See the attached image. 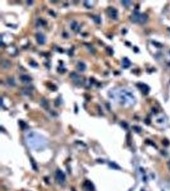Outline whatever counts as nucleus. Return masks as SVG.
<instances>
[{"mask_svg": "<svg viewBox=\"0 0 170 191\" xmlns=\"http://www.w3.org/2000/svg\"><path fill=\"white\" fill-rule=\"evenodd\" d=\"M133 129H135V131H136V132H140L141 131V129L140 128V127H137V126H135V127H133Z\"/></svg>", "mask_w": 170, "mask_h": 191, "instance_id": "19", "label": "nucleus"}, {"mask_svg": "<svg viewBox=\"0 0 170 191\" xmlns=\"http://www.w3.org/2000/svg\"><path fill=\"white\" fill-rule=\"evenodd\" d=\"M41 106H42L45 109L47 110L48 108V101L47 100H45V99L41 100Z\"/></svg>", "mask_w": 170, "mask_h": 191, "instance_id": "13", "label": "nucleus"}, {"mask_svg": "<svg viewBox=\"0 0 170 191\" xmlns=\"http://www.w3.org/2000/svg\"><path fill=\"white\" fill-rule=\"evenodd\" d=\"M20 79H21V80L24 83H29V82H30L31 81V78L27 75H22L20 77Z\"/></svg>", "mask_w": 170, "mask_h": 191, "instance_id": "12", "label": "nucleus"}, {"mask_svg": "<svg viewBox=\"0 0 170 191\" xmlns=\"http://www.w3.org/2000/svg\"><path fill=\"white\" fill-rule=\"evenodd\" d=\"M36 39L40 45H43L46 40L45 36L41 33H38L37 34H36Z\"/></svg>", "mask_w": 170, "mask_h": 191, "instance_id": "7", "label": "nucleus"}, {"mask_svg": "<svg viewBox=\"0 0 170 191\" xmlns=\"http://www.w3.org/2000/svg\"><path fill=\"white\" fill-rule=\"evenodd\" d=\"M70 77L71 78V79L74 81L75 83H78L80 82V77L78 76L76 73H72L70 74Z\"/></svg>", "mask_w": 170, "mask_h": 191, "instance_id": "11", "label": "nucleus"}, {"mask_svg": "<svg viewBox=\"0 0 170 191\" xmlns=\"http://www.w3.org/2000/svg\"><path fill=\"white\" fill-rule=\"evenodd\" d=\"M137 86L143 94L147 95L150 92V87H149V86H147V84L140 83V84H137Z\"/></svg>", "mask_w": 170, "mask_h": 191, "instance_id": "6", "label": "nucleus"}, {"mask_svg": "<svg viewBox=\"0 0 170 191\" xmlns=\"http://www.w3.org/2000/svg\"><path fill=\"white\" fill-rule=\"evenodd\" d=\"M71 28L73 30L75 31H77L76 30V29H79V27L78 26L77 22H73L71 24Z\"/></svg>", "mask_w": 170, "mask_h": 191, "instance_id": "14", "label": "nucleus"}, {"mask_svg": "<svg viewBox=\"0 0 170 191\" xmlns=\"http://www.w3.org/2000/svg\"><path fill=\"white\" fill-rule=\"evenodd\" d=\"M55 178L59 184H64L66 180V176L63 172L60 170H57L55 172Z\"/></svg>", "mask_w": 170, "mask_h": 191, "instance_id": "4", "label": "nucleus"}, {"mask_svg": "<svg viewBox=\"0 0 170 191\" xmlns=\"http://www.w3.org/2000/svg\"><path fill=\"white\" fill-rule=\"evenodd\" d=\"M8 83L10 84V85H11V86H15V85H16V84L15 83L14 80V79H9Z\"/></svg>", "mask_w": 170, "mask_h": 191, "instance_id": "18", "label": "nucleus"}, {"mask_svg": "<svg viewBox=\"0 0 170 191\" xmlns=\"http://www.w3.org/2000/svg\"><path fill=\"white\" fill-rule=\"evenodd\" d=\"M149 17L146 13L134 12L130 16V20L134 23L143 24L147 21Z\"/></svg>", "mask_w": 170, "mask_h": 191, "instance_id": "3", "label": "nucleus"}, {"mask_svg": "<svg viewBox=\"0 0 170 191\" xmlns=\"http://www.w3.org/2000/svg\"><path fill=\"white\" fill-rule=\"evenodd\" d=\"M122 3L123 5H124L126 7H129L130 5L131 4V1H122Z\"/></svg>", "mask_w": 170, "mask_h": 191, "instance_id": "15", "label": "nucleus"}, {"mask_svg": "<svg viewBox=\"0 0 170 191\" xmlns=\"http://www.w3.org/2000/svg\"><path fill=\"white\" fill-rule=\"evenodd\" d=\"M3 106V99H1V106Z\"/></svg>", "mask_w": 170, "mask_h": 191, "instance_id": "20", "label": "nucleus"}, {"mask_svg": "<svg viewBox=\"0 0 170 191\" xmlns=\"http://www.w3.org/2000/svg\"><path fill=\"white\" fill-rule=\"evenodd\" d=\"M107 14L112 19L115 20L118 18V11L114 7H108L107 9Z\"/></svg>", "mask_w": 170, "mask_h": 191, "instance_id": "5", "label": "nucleus"}, {"mask_svg": "<svg viewBox=\"0 0 170 191\" xmlns=\"http://www.w3.org/2000/svg\"><path fill=\"white\" fill-rule=\"evenodd\" d=\"M131 61L129 59H128V57H124V59H122V66L124 68H129L131 66Z\"/></svg>", "mask_w": 170, "mask_h": 191, "instance_id": "8", "label": "nucleus"}, {"mask_svg": "<svg viewBox=\"0 0 170 191\" xmlns=\"http://www.w3.org/2000/svg\"><path fill=\"white\" fill-rule=\"evenodd\" d=\"M108 94L111 98L113 99L122 105H133L136 102L133 93L126 89H112L109 91Z\"/></svg>", "mask_w": 170, "mask_h": 191, "instance_id": "1", "label": "nucleus"}, {"mask_svg": "<svg viewBox=\"0 0 170 191\" xmlns=\"http://www.w3.org/2000/svg\"><path fill=\"white\" fill-rule=\"evenodd\" d=\"M83 186H84V187L86 189V190L88 191H93L94 190V186H93L92 183L89 180H87L85 182V184H84Z\"/></svg>", "mask_w": 170, "mask_h": 191, "instance_id": "9", "label": "nucleus"}, {"mask_svg": "<svg viewBox=\"0 0 170 191\" xmlns=\"http://www.w3.org/2000/svg\"><path fill=\"white\" fill-rule=\"evenodd\" d=\"M76 67L78 68V70L80 71V72H84L86 70V65L83 62H78Z\"/></svg>", "mask_w": 170, "mask_h": 191, "instance_id": "10", "label": "nucleus"}, {"mask_svg": "<svg viewBox=\"0 0 170 191\" xmlns=\"http://www.w3.org/2000/svg\"><path fill=\"white\" fill-rule=\"evenodd\" d=\"M93 19H94V22H95L96 24H100V22H101V19H100V17H99V16L94 17V18H93Z\"/></svg>", "mask_w": 170, "mask_h": 191, "instance_id": "16", "label": "nucleus"}, {"mask_svg": "<svg viewBox=\"0 0 170 191\" xmlns=\"http://www.w3.org/2000/svg\"><path fill=\"white\" fill-rule=\"evenodd\" d=\"M169 168H170V163H169Z\"/></svg>", "mask_w": 170, "mask_h": 191, "instance_id": "21", "label": "nucleus"}, {"mask_svg": "<svg viewBox=\"0 0 170 191\" xmlns=\"http://www.w3.org/2000/svg\"><path fill=\"white\" fill-rule=\"evenodd\" d=\"M26 142L30 148L34 150H41L47 144L45 137L34 131H31L27 134Z\"/></svg>", "mask_w": 170, "mask_h": 191, "instance_id": "2", "label": "nucleus"}, {"mask_svg": "<svg viewBox=\"0 0 170 191\" xmlns=\"http://www.w3.org/2000/svg\"><path fill=\"white\" fill-rule=\"evenodd\" d=\"M30 66H31L32 67H34V68H36V67H37L38 66V64L35 61H31L30 63Z\"/></svg>", "mask_w": 170, "mask_h": 191, "instance_id": "17", "label": "nucleus"}]
</instances>
